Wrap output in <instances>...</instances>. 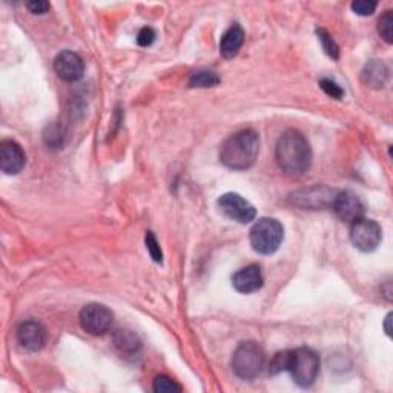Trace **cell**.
Returning a JSON list of instances; mask_svg holds the SVG:
<instances>
[{
  "instance_id": "cell-1",
  "label": "cell",
  "mask_w": 393,
  "mask_h": 393,
  "mask_svg": "<svg viewBox=\"0 0 393 393\" xmlns=\"http://www.w3.org/2000/svg\"><path fill=\"white\" fill-rule=\"evenodd\" d=\"M275 158L286 176H303L304 172H308L312 163V149L308 139L300 131H286L276 143Z\"/></svg>"
},
{
  "instance_id": "cell-2",
  "label": "cell",
  "mask_w": 393,
  "mask_h": 393,
  "mask_svg": "<svg viewBox=\"0 0 393 393\" xmlns=\"http://www.w3.org/2000/svg\"><path fill=\"white\" fill-rule=\"evenodd\" d=\"M260 152V137L254 129L238 131L229 136L220 149V161L227 169L244 171L251 168Z\"/></svg>"
},
{
  "instance_id": "cell-3",
  "label": "cell",
  "mask_w": 393,
  "mask_h": 393,
  "mask_svg": "<svg viewBox=\"0 0 393 393\" xmlns=\"http://www.w3.org/2000/svg\"><path fill=\"white\" fill-rule=\"evenodd\" d=\"M266 362V355L260 344L254 341H244L238 344L232 355L231 366L239 379L251 381L262 375Z\"/></svg>"
},
{
  "instance_id": "cell-4",
  "label": "cell",
  "mask_w": 393,
  "mask_h": 393,
  "mask_svg": "<svg viewBox=\"0 0 393 393\" xmlns=\"http://www.w3.org/2000/svg\"><path fill=\"white\" fill-rule=\"evenodd\" d=\"M284 238V229L275 218H260L252 226L249 239L254 251L262 255H271L278 251Z\"/></svg>"
},
{
  "instance_id": "cell-5",
  "label": "cell",
  "mask_w": 393,
  "mask_h": 393,
  "mask_svg": "<svg viewBox=\"0 0 393 393\" xmlns=\"http://www.w3.org/2000/svg\"><path fill=\"white\" fill-rule=\"evenodd\" d=\"M295 384L300 387L312 386L320 373V357L309 348L292 350L289 370Z\"/></svg>"
},
{
  "instance_id": "cell-6",
  "label": "cell",
  "mask_w": 393,
  "mask_h": 393,
  "mask_svg": "<svg viewBox=\"0 0 393 393\" xmlns=\"http://www.w3.org/2000/svg\"><path fill=\"white\" fill-rule=\"evenodd\" d=\"M79 321L85 332L94 335V337H99V335H104L111 329L114 315L107 306L99 303H91V304H86L80 311Z\"/></svg>"
},
{
  "instance_id": "cell-7",
  "label": "cell",
  "mask_w": 393,
  "mask_h": 393,
  "mask_svg": "<svg viewBox=\"0 0 393 393\" xmlns=\"http://www.w3.org/2000/svg\"><path fill=\"white\" fill-rule=\"evenodd\" d=\"M382 238L381 226L370 218H360L352 223L350 239L353 246L361 252H373L379 246Z\"/></svg>"
},
{
  "instance_id": "cell-8",
  "label": "cell",
  "mask_w": 393,
  "mask_h": 393,
  "mask_svg": "<svg viewBox=\"0 0 393 393\" xmlns=\"http://www.w3.org/2000/svg\"><path fill=\"white\" fill-rule=\"evenodd\" d=\"M218 208L222 209V212L234 220L237 223L247 225L255 220L257 210L255 208L249 203L246 198H243L239 194L227 193L218 198Z\"/></svg>"
},
{
  "instance_id": "cell-9",
  "label": "cell",
  "mask_w": 393,
  "mask_h": 393,
  "mask_svg": "<svg viewBox=\"0 0 393 393\" xmlns=\"http://www.w3.org/2000/svg\"><path fill=\"white\" fill-rule=\"evenodd\" d=\"M332 208L335 210V214H337L343 222L348 223H353L357 222V220L364 217V203L362 200L352 193V190H343V193H337L333 198Z\"/></svg>"
},
{
  "instance_id": "cell-10",
  "label": "cell",
  "mask_w": 393,
  "mask_h": 393,
  "mask_svg": "<svg viewBox=\"0 0 393 393\" xmlns=\"http://www.w3.org/2000/svg\"><path fill=\"white\" fill-rule=\"evenodd\" d=\"M26 165V156L22 146L14 140H4L0 143V169L6 176H16Z\"/></svg>"
},
{
  "instance_id": "cell-11",
  "label": "cell",
  "mask_w": 393,
  "mask_h": 393,
  "mask_svg": "<svg viewBox=\"0 0 393 393\" xmlns=\"http://www.w3.org/2000/svg\"><path fill=\"white\" fill-rule=\"evenodd\" d=\"M54 71L65 82H77L83 77L85 63L74 51H62L54 59Z\"/></svg>"
},
{
  "instance_id": "cell-12",
  "label": "cell",
  "mask_w": 393,
  "mask_h": 393,
  "mask_svg": "<svg viewBox=\"0 0 393 393\" xmlns=\"http://www.w3.org/2000/svg\"><path fill=\"white\" fill-rule=\"evenodd\" d=\"M17 341L28 352H39L46 343V330L39 321H23L17 329Z\"/></svg>"
},
{
  "instance_id": "cell-13",
  "label": "cell",
  "mask_w": 393,
  "mask_h": 393,
  "mask_svg": "<svg viewBox=\"0 0 393 393\" xmlns=\"http://www.w3.org/2000/svg\"><path fill=\"white\" fill-rule=\"evenodd\" d=\"M335 195H337V193L329 188L315 186V188L304 189V190H300V193L294 194L292 200H294V205H296V206L309 208V209H320V208L332 206Z\"/></svg>"
},
{
  "instance_id": "cell-14",
  "label": "cell",
  "mask_w": 393,
  "mask_h": 393,
  "mask_svg": "<svg viewBox=\"0 0 393 393\" xmlns=\"http://www.w3.org/2000/svg\"><path fill=\"white\" fill-rule=\"evenodd\" d=\"M264 283V276L262 274V269L258 264H249L243 269H239L232 276V284L235 291L239 294H252L258 289H262Z\"/></svg>"
},
{
  "instance_id": "cell-15",
  "label": "cell",
  "mask_w": 393,
  "mask_h": 393,
  "mask_svg": "<svg viewBox=\"0 0 393 393\" xmlns=\"http://www.w3.org/2000/svg\"><path fill=\"white\" fill-rule=\"evenodd\" d=\"M244 43V31L238 23H234L229 30L222 36L220 41V53L225 59H234V57L242 50Z\"/></svg>"
},
{
  "instance_id": "cell-16",
  "label": "cell",
  "mask_w": 393,
  "mask_h": 393,
  "mask_svg": "<svg viewBox=\"0 0 393 393\" xmlns=\"http://www.w3.org/2000/svg\"><path fill=\"white\" fill-rule=\"evenodd\" d=\"M361 80L362 83L369 86V88H384V85L389 80V68L386 63L381 60H372L369 62L361 72Z\"/></svg>"
},
{
  "instance_id": "cell-17",
  "label": "cell",
  "mask_w": 393,
  "mask_h": 393,
  "mask_svg": "<svg viewBox=\"0 0 393 393\" xmlns=\"http://www.w3.org/2000/svg\"><path fill=\"white\" fill-rule=\"evenodd\" d=\"M114 343H116V348L122 355H131V357L137 355L141 348L139 337L131 330H119L114 337Z\"/></svg>"
},
{
  "instance_id": "cell-18",
  "label": "cell",
  "mask_w": 393,
  "mask_h": 393,
  "mask_svg": "<svg viewBox=\"0 0 393 393\" xmlns=\"http://www.w3.org/2000/svg\"><path fill=\"white\" fill-rule=\"evenodd\" d=\"M220 83L218 74L209 70H200L190 74L189 86L190 88H214Z\"/></svg>"
},
{
  "instance_id": "cell-19",
  "label": "cell",
  "mask_w": 393,
  "mask_h": 393,
  "mask_svg": "<svg viewBox=\"0 0 393 393\" xmlns=\"http://www.w3.org/2000/svg\"><path fill=\"white\" fill-rule=\"evenodd\" d=\"M291 357H292V350H283V352L275 353L271 360V364H269L271 375H278V373L289 370Z\"/></svg>"
},
{
  "instance_id": "cell-20",
  "label": "cell",
  "mask_w": 393,
  "mask_h": 393,
  "mask_svg": "<svg viewBox=\"0 0 393 393\" xmlns=\"http://www.w3.org/2000/svg\"><path fill=\"white\" fill-rule=\"evenodd\" d=\"M316 34H318V41H320V43L323 46L324 53L328 54L330 57V59L337 60L338 57H340V48H338L337 43H335V41L332 39V36L328 31H325V30H323V28H321V30H316Z\"/></svg>"
},
{
  "instance_id": "cell-21",
  "label": "cell",
  "mask_w": 393,
  "mask_h": 393,
  "mask_svg": "<svg viewBox=\"0 0 393 393\" xmlns=\"http://www.w3.org/2000/svg\"><path fill=\"white\" fill-rule=\"evenodd\" d=\"M43 140L48 148L51 149L60 148L63 145V132L59 124H51V126H48L43 134Z\"/></svg>"
},
{
  "instance_id": "cell-22",
  "label": "cell",
  "mask_w": 393,
  "mask_h": 393,
  "mask_svg": "<svg viewBox=\"0 0 393 393\" xmlns=\"http://www.w3.org/2000/svg\"><path fill=\"white\" fill-rule=\"evenodd\" d=\"M378 33L381 36V39L384 42H387V43L393 42V14H392V11H386L379 18Z\"/></svg>"
},
{
  "instance_id": "cell-23",
  "label": "cell",
  "mask_w": 393,
  "mask_h": 393,
  "mask_svg": "<svg viewBox=\"0 0 393 393\" xmlns=\"http://www.w3.org/2000/svg\"><path fill=\"white\" fill-rule=\"evenodd\" d=\"M154 392L157 393H176V392H181V386L177 384V382L166 377V375H160L154 379V386H152Z\"/></svg>"
},
{
  "instance_id": "cell-24",
  "label": "cell",
  "mask_w": 393,
  "mask_h": 393,
  "mask_svg": "<svg viewBox=\"0 0 393 393\" xmlns=\"http://www.w3.org/2000/svg\"><path fill=\"white\" fill-rule=\"evenodd\" d=\"M145 242H146V249H148L149 255L152 257V260H154L156 263H161L163 262V252H161V247L157 242V238L154 237V234L148 232Z\"/></svg>"
},
{
  "instance_id": "cell-25",
  "label": "cell",
  "mask_w": 393,
  "mask_h": 393,
  "mask_svg": "<svg viewBox=\"0 0 393 393\" xmlns=\"http://www.w3.org/2000/svg\"><path fill=\"white\" fill-rule=\"evenodd\" d=\"M320 88L328 94L330 95L332 99H341L343 95H344V91L341 90V86L338 83H335L333 80L330 79H321L320 80Z\"/></svg>"
},
{
  "instance_id": "cell-26",
  "label": "cell",
  "mask_w": 393,
  "mask_h": 393,
  "mask_svg": "<svg viewBox=\"0 0 393 393\" xmlns=\"http://www.w3.org/2000/svg\"><path fill=\"white\" fill-rule=\"evenodd\" d=\"M352 9L358 16H372L377 9V2H367V0H357L352 4Z\"/></svg>"
},
{
  "instance_id": "cell-27",
  "label": "cell",
  "mask_w": 393,
  "mask_h": 393,
  "mask_svg": "<svg viewBox=\"0 0 393 393\" xmlns=\"http://www.w3.org/2000/svg\"><path fill=\"white\" fill-rule=\"evenodd\" d=\"M154 41H156V31L149 26L141 28L139 36H137V43L143 48H146V46H151L152 43H154Z\"/></svg>"
},
{
  "instance_id": "cell-28",
  "label": "cell",
  "mask_w": 393,
  "mask_h": 393,
  "mask_svg": "<svg viewBox=\"0 0 393 393\" xmlns=\"http://www.w3.org/2000/svg\"><path fill=\"white\" fill-rule=\"evenodd\" d=\"M26 8L30 9V13L33 14H46L48 11H50L51 5L48 2H43V0H33V2H28L26 4Z\"/></svg>"
},
{
  "instance_id": "cell-29",
  "label": "cell",
  "mask_w": 393,
  "mask_h": 393,
  "mask_svg": "<svg viewBox=\"0 0 393 393\" xmlns=\"http://www.w3.org/2000/svg\"><path fill=\"white\" fill-rule=\"evenodd\" d=\"M390 318H392V313H389V315H387V318H386V325H384V328H386V333L389 335V337L392 335V330H390Z\"/></svg>"
}]
</instances>
